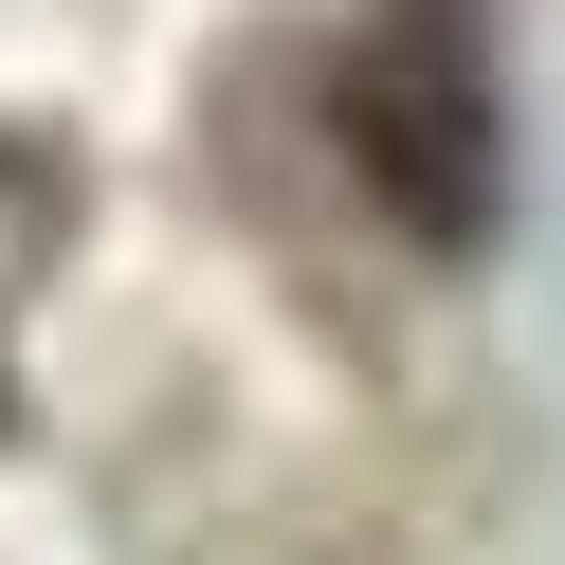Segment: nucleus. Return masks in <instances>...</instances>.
I'll use <instances>...</instances> for the list:
<instances>
[{
    "mask_svg": "<svg viewBox=\"0 0 565 565\" xmlns=\"http://www.w3.org/2000/svg\"><path fill=\"white\" fill-rule=\"evenodd\" d=\"M329 128L383 183V220H419V237L492 220V74H475V38H456V0H383L365 38L329 55Z\"/></svg>",
    "mask_w": 565,
    "mask_h": 565,
    "instance_id": "1",
    "label": "nucleus"
}]
</instances>
